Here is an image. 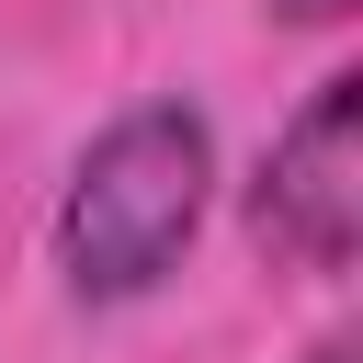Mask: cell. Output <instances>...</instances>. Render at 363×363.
I'll list each match as a JSON object with an SVG mask.
<instances>
[{"label": "cell", "mask_w": 363, "mask_h": 363, "mask_svg": "<svg viewBox=\"0 0 363 363\" xmlns=\"http://www.w3.org/2000/svg\"><path fill=\"white\" fill-rule=\"evenodd\" d=\"M250 238L295 272H352L363 250V79H318L306 113L272 136L261 182H250Z\"/></svg>", "instance_id": "2"}, {"label": "cell", "mask_w": 363, "mask_h": 363, "mask_svg": "<svg viewBox=\"0 0 363 363\" xmlns=\"http://www.w3.org/2000/svg\"><path fill=\"white\" fill-rule=\"evenodd\" d=\"M284 11H295V23H340L352 0H284Z\"/></svg>", "instance_id": "3"}, {"label": "cell", "mask_w": 363, "mask_h": 363, "mask_svg": "<svg viewBox=\"0 0 363 363\" xmlns=\"http://www.w3.org/2000/svg\"><path fill=\"white\" fill-rule=\"evenodd\" d=\"M204 193H216V136L193 102H136L91 136V159L68 170V204H57V261H68V295L79 306H125L147 295L193 227H204Z\"/></svg>", "instance_id": "1"}, {"label": "cell", "mask_w": 363, "mask_h": 363, "mask_svg": "<svg viewBox=\"0 0 363 363\" xmlns=\"http://www.w3.org/2000/svg\"><path fill=\"white\" fill-rule=\"evenodd\" d=\"M306 363H363V352H352V340H318V352H306Z\"/></svg>", "instance_id": "4"}]
</instances>
